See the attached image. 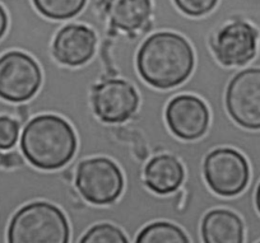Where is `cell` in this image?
I'll list each match as a JSON object with an SVG mask.
<instances>
[{
    "mask_svg": "<svg viewBox=\"0 0 260 243\" xmlns=\"http://www.w3.org/2000/svg\"><path fill=\"white\" fill-rule=\"evenodd\" d=\"M105 12L112 27L134 32L148 23L152 16V0H107Z\"/></svg>",
    "mask_w": 260,
    "mask_h": 243,
    "instance_id": "cell-14",
    "label": "cell"
},
{
    "mask_svg": "<svg viewBox=\"0 0 260 243\" xmlns=\"http://www.w3.org/2000/svg\"><path fill=\"white\" fill-rule=\"evenodd\" d=\"M195 56L186 39L175 32H156L142 44L137 69L142 79L158 89L180 86L191 75Z\"/></svg>",
    "mask_w": 260,
    "mask_h": 243,
    "instance_id": "cell-1",
    "label": "cell"
},
{
    "mask_svg": "<svg viewBox=\"0 0 260 243\" xmlns=\"http://www.w3.org/2000/svg\"><path fill=\"white\" fill-rule=\"evenodd\" d=\"M40 14L54 21H67L78 16L87 0H32Z\"/></svg>",
    "mask_w": 260,
    "mask_h": 243,
    "instance_id": "cell-16",
    "label": "cell"
},
{
    "mask_svg": "<svg viewBox=\"0 0 260 243\" xmlns=\"http://www.w3.org/2000/svg\"><path fill=\"white\" fill-rule=\"evenodd\" d=\"M259 32L249 22L235 21L218 29L212 47L223 66H242L256 55Z\"/></svg>",
    "mask_w": 260,
    "mask_h": 243,
    "instance_id": "cell-9",
    "label": "cell"
},
{
    "mask_svg": "<svg viewBox=\"0 0 260 243\" xmlns=\"http://www.w3.org/2000/svg\"><path fill=\"white\" fill-rule=\"evenodd\" d=\"M76 187L86 201L110 205L124 190V176L114 160L105 157L82 160L76 171Z\"/></svg>",
    "mask_w": 260,
    "mask_h": 243,
    "instance_id": "cell-4",
    "label": "cell"
},
{
    "mask_svg": "<svg viewBox=\"0 0 260 243\" xmlns=\"http://www.w3.org/2000/svg\"><path fill=\"white\" fill-rule=\"evenodd\" d=\"M226 109L239 126L260 130V67L242 70L230 80Z\"/></svg>",
    "mask_w": 260,
    "mask_h": 243,
    "instance_id": "cell-7",
    "label": "cell"
},
{
    "mask_svg": "<svg viewBox=\"0 0 260 243\" xmlns=\"http://www.w3.org/2000/svg\"><path fill=\"white\" fill-rule=\"evenodd\" d=\"M82 243H127L129 239L120 228L110 223H101L89 228L82 237Z\"/></svg>",
    "mask_w": 260,
    "mask_h": 243,
    "instance_id": "cell-17",
    "label": "cell"
},
{
    "mask_svg": "<svg viewBox=\"0 0 260 243\" xmlns=\"http://www.w3.org/2000/svg\"><path fill=\"white\" fill-rule=\"evenodd\" d=\"M42 73L36 60L23 51H8L0 56V98L12 103L27 102L36 96Z\"/></svg>",
    "mask_w": 260,
    "mask_h": 243,
    "instance_id": "cell-5",
    "label": "cell"
},
{
    "mask_svg": "<svg viewBox=\"0 0 260 243\" xmlns=\"http://www.w3.org/2000/svg\"><path fill=\"white\" fill-rule=\"evenodd\" d=\"M203 172L209 189L224 197L241 194L250 180L246 158L232 148L212 150L204 159Z\"/></svg>",
    "mask_w": 260,
    "mask_h": 243,
    "instance_id": "cell-6",
    "label": "cell"
},
{
    "mask_svg": "<svg viewBox=\"0 0 260 243\" xmlns=\"http://www.w3.org/2000/svg\"><path fill=\"white\" fill-rule=\"evenodd\" d=\"M8 29V16L3 7L0 6V40L3 39Z\"/></svg>",
    "mask_w": 260,
    "mask_h": 243,
    "instance_id": "cell-20",
    "label": "cell"
},
{
    "mask_svg": "<svg viewBox=\"0 0 260 243\" xmlns=\"http://www.w3.org/2000/svg\"><path fill=\"white\" fill-rule=\"evenodd\" d=\"M255 204H256V209H257V212L260 213V184L257 185L256 194H255Z\"/></svg>",
    "mask_w": 260,
    "mask_h": 243,
    "instance_id": "cell-21",
    "label": "cell"
},
{
    "mask_svg": "<svg viewBox=\"0 0 260 243\" xmlns=\"http://www.w3.org/2000/svg\"><path fill=\"white\" fill-rule=\"evenodd\" d=\"M97 36L84 24L72 23L62 27L52 42L54 57L67 66H82L96 52Z\"/></svg>",
    "mask_w": 260,
    "mask_h": 243,
    "instance_id": "cell-11",
    "label": "cell"
},
{
    "mask_svg": "<svg viewBox=\"0 0 260 243\" xmlns=\"http://www.w3.org/2000/svg\"><path fill=\"white\" fill-rule=\"evenodd\" d=\"M94 115L105 124H122L137 112L139 94L133 84L124 79H107L92 91Z\"/></svg>",
    "mask_w": 260,
    "mask_h": 243,
    "instance_id": "cell-8",
    "label": "cell"
},
{
    "mask_svg": "<svg viewBox=\"0 0 260 243\" xmlns=\"http://www.w3.org/2000/svg\"><path fill=\"white\" fill-rule=\"evenodd\" d=\"M202 237L206 243H242L244 223L236 213L227 209H214L202 220Z\"/></svg>",
    "mask_w": 260,
    "mask_h": 243,
    "instance_id": "cell-13",
    "label": "cell"
},
{
    "mask_svg": "<svg viewBox=\"0 0 260 243\" xmlns=\"http://www.w3.org/2000/svg\"><path fill=\"white\" fill-rule=\"evenodd\" d=\"M21 125L11 116H0V150L12 149L17 144Z\"/></svg>",
    "mask_w": 260,
    "mask_h": 243,
    "instance_id": "cell-18",
    "label": "cell"
},
{
    "mask_svg": "<svg viewBox=\"0 0 260 243\" xmlns=\"http://www.w3.org/2000/svg\"><path fill=\"white\" fill-rule=\"evenodd\" d=\"M78 147L72 125L52 114L39 115L29 120L21 134V149L34 167L55 171L73 159Z\"/></svg>",
    "mask_w": 260,
    "mask_h": 243,
    "instance_id": "cell-2",
    "label": "cell"
},
{
    "mask_svg": "<svg viewBox=\"0 0 260 243\" xmlns=\"http://www.w3.org/2000/svg\"><path fill=\"white\" fill-rule=\"evenodd\" d=\"M71 228L64 213L46 201L24 205L12 218L9 243H68Z\"/></svg>",
    "mask_w": 260,
    "mask_h": 243,
    "instance_id": "cell-3",
    "label": "cell"
},
{
    "mask_svg": "<svg viewBox=\"0 0 260 243\" xmlns=\"http://www.w3.org/2000/svg\"><path fill=\"white\" fill-rule=\"evenodd\" d=\"M186 233L174 223L156 222L144 227L137 235V243H189Z\"/></svg>",
    "mask_w": 260,
    "mask_h": 243,
    "instance_id": "cell-15",
    "label": "cell"
},
{
    "mask_svg": "<svg viewBox=\"0 0 260 243\" xmlns=\"http://www.w3.org/2000/svg\"><path fill=\"white\" fill-rule=\"evenodd\" d=\"M185 171L181 162L171 154L152 158L144 168V182L157 195H170L181 187Z\"/></svg>",
    "mask_w": 260,
    "mask_h": 243,
    "instance_id": "cell-12",
    "label": "cell"
},
{
    "mask_svg": "<svg viewBox=\"0 0 260 243\" xmlns=\"http://www.w3.org/2000/svg\"><path fill=\"white\" fill-rule=\"evenodd\" d=\"M177 8L189 17H202L216 8L218 0H174Z\"/></svg>",
    "mask_w": 260,
    "mask_h": 243,
    "instance_id": "cell-19",
    "label": "cell"
},
{
    "mask_svg": "<svg viewBox=\"0 0 260 243\" xmlns=\"http://www.w3.org/2000/svg\"><path fill=\"white\" fill-rule=\"evenodd\" d=\"M166 122L172 134L182 140H197L203 136L209 126V110L199 97L181 94L167 103Z\"/></svg>",
    "mask_w": 260,
    "mask_h": 243,
    "instance_id": "cell-10",
    "label": "cell"
}]
</instances>
